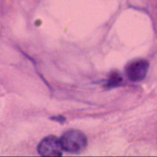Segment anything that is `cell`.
<instances>
[{
	"label": "cell",
	"mask_w": 157,
	"mask_h": 157,
	"mask_svg": "<svg viewBox=\"0 0 157 157\" xmlns=\"http://www.w3.org/2000/svg\"><path fill=\"white\" fill-rule=\"evenodd\" d=\"M148 62L144 59L131 61L126 66V75L130 81L138 82L142 80L147 75Z\"/></svg>",
	"instance_id": "obj_3"
},
{
	"label": "cell",
	"mask_w": 157,
	"mask_h": 157,
	"mask_svg": "<svg viewBox=\"0 0 157 157\" xmlns=\"http://www.w3.org/2000/svg\"><path fill=\"white\" fill-rule=\"evenodd\" d=\"M61 145L65 152L70 153H78L85 149L87 145L86 135L79 130H67L60 138Z\"/></svg>",
	"instance_id": "obj_1"
},
{
	"label": "cell",
	"mask_w": 157,
	"mask_h": 157,
	"mask_svg": "<svg viewBox=\"0 0 157 157\" xmlns=\"http://www.w3.org/2000/svg\"><path fill=\"white\" fill-rule=\"evenodd\" d=\"M38 152L43 156H58L63 153L62 145L60 138L50 135L43 138L38 145Z\"/></svg>",
	"instance_id": "obj_2"
},
{
	"label": "cell",
	"mask_w": 157,
	"mask_h": 157,
	"mask_svg": "<svg viewBox=\"0 0 157 157\" xmlns=\"http://www.w3.org/2000/svg\"><path fill=\"white\" fill-rule=\"evenodd\" d=\"M122 82V78L118 75V74H113L109 78V82L106 84L108 87L111 86H115L116 85H119Z\"/></svg>",
	"instance_id": "obj_4"
}]
</instances>
